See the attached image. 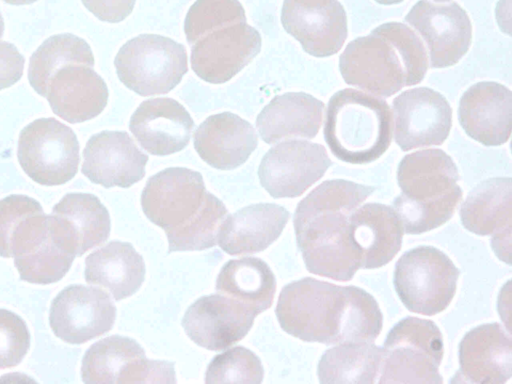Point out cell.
I'll list each match as a JSON object with an SVG mask.
<instances>
[{
  "label": "cell",
  "instance_id": "obj_37",
  "mask_svg": "<svg viewBox=\"0 0 512 384\" xmlns=\"http://www.w3.org/2000/svg\"><path fill=\"white\" fill-rule=\"evenodd\" d=\"M236 22H246L238 0H196L187 12L184 32L192 45L209 31Z\"/></svg>",
  "mask_w": 512,
  "mask_h": 384
},
{
  "label": "cell",
  "instance_id": "obj_26",
  "mask_svg": "<svg viewBox=\"0 0 512 384\" xmlns=\"http://www.w3.org/2000/svg\"><path fill=\"white\" fill-rule=\"evenodd\" d=\"M290 213L275 203H257L241 208L223 220L217 244L230 255L265 250L282 233Z\"/></svg>",
  "mask_w": 512,
  "mask_h": 384
},
{
  "label": "cell",
  "instance_id": "obj_33",
  "mask_svg": "<svg viewBox=\"0 0 512 384\" xmlns=\"http://www.w3.org/2000/svg\"><path fill=\"white\" fill-rule=\"evenodd\" d=\"M382 348L373 342L336 344L326 350L318 363L323 384H372L379 376Z\"/></svg>",
  "mask_w": 512,
  "mask_h": 384
},
{
  "label": "cell",
  "instance_id": "obj_45",
  "mask_svg": "<svg viewBox=\"0 0 512 384\" xmlns=\"http://www.w3.org/2000/svg\"><path fill=\"white\" fill-rule=\"evenodd\" d=\"M436 2H447V1H450V0H434Z\"/></svg>",
  "mask_w": 512,
  "mask_h": 384
},
{
  "label": "cell",
  "instance_id": "obj_36",
  "mask_svg": "<svg viewBox=\"0 0 512 384\" xmlns=\"http://www.w3.org/2000/svg\"><path fill=\"white\" fill-rule=\"evenodd\" d=\"M461 198L462 192L437 202L418 203L399 195L393 201V209L405 233L421 234L447 222Z\"/></svg>",
  "mask_w": 512,
  "mask_h": 384
},
{
  "label": "cell",
  "instance_id": "obj_15",
  "mask_svg": "<svg viewBox=\"0 0 512 384\" xmlns=\"http://www.w3.org/2000/svg\"><path fill=\"white\" fill-rule=\"evenodd\" d=\"M405 21L427 44L432 68L456 64L468 51L472 26L464 9L456 2L435 4L419 0L405 16Z\"/></svg>",
  "mask_w": 512,
  "mask_h": 384
},
{
  "label": "cell",
  "instance_id": "obj_4",
  "mask_svg": "<svg viewBox=\"0 0 512 384\" xmlns=\"http://www.w3.org/2000/svg\"><path fill=\"white\" fill-rule=\"evenodd\" d=\"M392 128V112L385 100L347 88L330 98L323 132L339 160L367 164L388 149Z\"/></svg>",
  "mask_w": 512,
  "mask_h": 384
},
{
  "label": "cell",
  "instance_id": "obj_40",
  "mask_svg": "<svg viewBox=\"0 0 512 384\" xmlns=\"http://www.w3.org/2000/svg\"><path fill=\"white\" fill-rule=\"evenodd\" d=\"M41 204L26 195L12 194L0 200V256L12 257L11 238L18 225L31 214L42 212Z\"/></svg>",
  "mask_w": 512,
  "mask_h": 384
},
{
  "label": "cell",
  "instance_id": "obj_14",
  "mask_svg": "<svg viewBox=\"0 0 512 384\" xmlns=\"http://www.w3.org/2000/svg\"><path fill=\"white\" fill-rule=\"evenodd\" d=\"M257 315L248 305L218 293L202 296L191 304L181 324L194 343L220 351L243 339Z\"/></svg>",
  "mask_w": 512,
  "mask_h": 384
},
{
  "label": "cell",
  "instance_id": "obj_39",
  "mask_svg": "<svg viewBox=\"0 0 512 384\" xmlns=\"http://www.w3.org/2000/svg\"><path fill=\"white\" fill-rule=\"evenodd\" d=\"M30 341L25 321L16 313L0 308V368L20 364L30 348Z\"/></svg>",
  "mask_w": 512,
  "mask_h": 384
},
{
  "label": "cell",
  "instance_id": "obj_29",
  "mask_svg": "<svg viewBox=\"0 0 512 384\" xmlns=\"http://www.w3.org/2000/svg\"><path fill=\"white\" fill-rule=\"evenodd\" d=\"M324 103L304 92L274 97L259 113L256 127L261 139L273 144L291 137L314 138L321 126Z\"/></svg>",
  "mask_w": 512,
  "mask_h": 384
},
{
  "label": "cell",
  "instance_id": "obj_41",
  "mask_svg": "<svg viewBox=\"0 0 512 384\" xmlns=\"http://www.w3.org/2000/svg\"><path fill=\"white\" fill-rule=\"evenodd\" d=\"M3 34L4 20L0 12V90L20 80L25 62L24 57L12 43L1 40Z\"/></svg>",
  "mask_w": 512,
  "mask_h": 384
},
{
  "label": "cell",
  "instance_id": "obj_18",
  "mask_svg": "<svg viewBox=\"0 0 512 384\" xmlns=\"http://www.w3.org/2000/svg\"><path fill=\"white\" fill-rule=\"evenodd\" d=\"M147 161L127 132L104 130L87 141L81 172L105 188H128L144 177Z\"/></svg>",
  "mask_w": 512,
  "mask_h": 384
},
{
  "label": "cell",
  "instance_id": "obj_24",
  "mask_svg": "<svg viewBox=\"0 0 512 384\" xmlns=\"http://www.w3.org/2000/svg\"><path fill=\"white\" fill-rule=\"evenodd\" d=\"M194 148L208 165L232 170L242 165L256 149L258 137L253 126L231 112L206 118L193 135Z\"/></svg>",
  "mask_w": 512,
  "mask_h": 384
},
{
  "label": "cell",
  "instance_id": "obj_10",
  "mask_svg": "<svg viewBox=\"0 0 512 384\" xmlns=\"http://www.w3.org/2000/svg\"><path fill=\"white\" fill-rule=\"evenodd\" d=\"M209 194L199 172L170 167L148 179L141 206L146 217L168 233L188 224L201 211Z\"/></svg>",
  "mask_w": 512,
  "mask_h": 384
},
{
  "label": "cell",
  "instance_id": "obj_44",
  "mask_svg": "<svg viewBox=\"0 0 512 384\" xmlns=\"http://www.w3.org/2000/svg\"><path fill=\"white\" fill-rule=\"evenodd\" d=\"M376 2L384 5H392L402 2L403 0H375Z\"/></svg>",
  "mask_w": 512,
  "mask_h": 384
},
{
  "label": "cell",
  "instance_id": "obj_34",
  "mask_svg": "<svg viewBox=\"0 0 512 384\" xmlns=\"http://www.w3.org/2000/svg\"><path fill=\"white\" fill-rule=\"evenodd\" d=\"M94 66L89 44L71 33L56 34L46 39L32 54L28 67V80L32 88L46 97L50 80L67 65Z\"/></svg>",
  "mask_w": 512,
  "mask_h": 384
},
{
  "label": "cell",
  "instance_id": "obj_13",
  "mask_svg": "<svg viewBox=\"0 0 512 384\" xmlns=\"http://www.w3.org/2000/svg\"><path fill=\"white\" fill-rule=\"evenodd\" d=\"M115 319L116 307L105 291L79 284L61 290L49 311L53 333L69 344H83L107 333Z\"/></svg>",
  "mask_w": 512,
  "mask_h": 384
},
{
  "label": "cell",
  "instance_id": "obj_2",
  "mask_svg": "<svg viewBox=\"0 0 512 384\" xmlns=\"http://www.w3.org/2000/svg\"><path fill=\"white\" fill-rule=\"evenodd\" d=\"M374 187L327 180L302 199L293 217L296 241L306 269L316 275L349 281L361 268V256L349 232V218Z\"/></svg>",
  "mask_w": 512,
  "mask_h": 384
},
{
  "label": "cell",
  "instance_id": "obj_9",
  "mask_svg": "<svg viewBox=\"0 0 512 384\" xmlns=\"http://www.w3.org/2000/svg\"><path fill=\"white\" fill-rule=\"evenodd\" d=\"M79 150L77 136L69 126L53 117L39 118L21 130L17 158L34 182L55 186L76 175Z\"/></svg>",
  "mask_w": 512,
  "mask_h": 384
},
{
  "label": "cell",
  "instance_id": "obj_43",
  "mask_svg": "<svg viewBox=\"0 0 512 384\" xmlns=\"http://www.w3.org/2000/svg\"><path fill=\"white\" fill-rule=\"evenodd\" d=\"M37 0H4V2L11 4V5H25V4H31Z\"/></svg>",
  "mask_w": 512,
  "mask_h": 384
},
{
  "label": "cell",
  "instance_id": "obj_22",
  "mask_svg": "<svg viewBox=\"0 0 512 384\" xmlns=\"http://www.w3.org/2000/svg\"><path fill=\"white\" fill-rule=\"evenodd\" d=\"M458 119L466 134L481 144H504L511 134V91L493 81L472 85L460 99Z\"/></svg>",
  "mask_w": 512,
  "mask_h": 384
},
{
  "label": "cell",
  "instance_id": "obj_16",
  "mask_svg": "<svg viewBox=\"0 0 512 384\" xmlns=\"http://www.w3.org/2000/svg\"><path fill=\"white\" fill-rule=\"evenodd\" d=\"M395 142L403 150L440 145L449 135L452 109L446 98L428 87L402 92L393 100Z\"/></svg>",
  "mask_w": 512,
  "mask_h": 384
},
{
  "label": "cell",
  "instance_id": "obj_28",
  "mask_svg": "<svg viewBox=\"0 0 512 384\" xmlns=\"http://www.w3.org/2000/svg\"><path fill=\"white\" fill-rule=\"evenodd\" d=\"M349 232L363 269L388 264L400 251L404 233L394 209L381 203L357 208L349 218Z\"/></svg>",
  "mask_w": 512,
  "mask_h": 384
},
{
  "label": "cell",
  "instance_id": "obj_35",
  "mask_svg": "<svg viewBox=\"0 0 512 384\" xmlns=\"http://www.w3.org/2000/svg\"><path fill=\"white\" fill-rule=\"evenodd\" d=\"M227 214L224 203L210 193L201 211L188 224L166 233L169 252L204 250L215 246L218 230Z\"/></svg>",
  "mask_w": 512,
  "mask_h": 384
},
{
  "label": "cell",
  "instance_id": "obj_17",
  "mask_svg": "<svg viewBox=\"0 0 512 384\" xmlns=\"http://www.w3.org/2000/svg\"><path fill=\"white\" fill-rule=\"evenodd\" d=\"M281 22L315 57L337 53L347 38L346 12L338 0H284Z\"/></svg>",
  "mask_w": 512,
  "mask_h": 384
},
{
  "label": "cell",
  "instance_id": "obj_32",
  "mask_svg": "<svg viewBox=\"0 0 512 384\" xmlns=\"http://www.w3.org/2000/svg\"><path fill=\"white\" fill-rule=\"evenodd\" d=\"M216 290L260 314L272 305L276 279L268 264L260 258L242 257L223 265L216 279Z\"/></svg>",
  "mask_w": 512,
  "mask_h": 384
},
{
  "label": "cell",
  "instance_id": "obj_42",
  "mask_svg": "<svg viewBox=\"0 0 512 384\" xmlns=\"http://www.w3.org/2000/svg\"><path fill=\"white\" fill-rule=\"evenodd\" d=\"M98 19L109 23L124 20L133 10L136 0H81Z\"/></svg>",
  "mask_w": 512,
  "mask_h": 384
},
{
  "label": "cell",
  "instance_id": "obj_25",
  "mask_svg": "<svg viewBox=\"0 0 512 384\" xmlns=\"http://www.w3.org/2000/svg\"><path fill=\"white\" fill-rule=\"evenodd\" d=\"M108 88L92 67L67 65L50 80L46 98L52 111L75 124L98 116L108 102Z\"/></svg>",
  "mask_w": 512,
  "mask_h": 384
},
{
  "label": "cell",
  "instance_id": "obj_5",
  "mask_svg": "<svg viewBox=\"0 0 512 384\" xmlns=\"http://www.w3.org/2000/svg\"><path fill=\"white\" fill-rule=\"evenodd\" d=\"M443 353L442 334L434 322L405 317L386 336L378 382L440 384Z\"/></svg>",
  "mask_w": 512,
  "mask_h": 384
},
{
  "label": "cell",
  "instance_id": "obj_1",
  "mask_svg": "<svg viewBox=\"0 0 512 384\" xmlns=\"http://www.w3.org/2000/svg\"><path fill=\"white\" fill-rule=\"evenodd\" d=\"M276 317L288 334L325 345L373 342L383 316L374 297L357 286H339L311 277L285 285Z\"/></svg>",
  "mask_w": 512,
  "mask_h": 384
},
{
  "label": "cell",
  "instance_id": "obj_20",
  "mask_svg": "<svg viewBox=\"0 0 512 384\" xmlns=\"http://www.w3.org/2000/svg\"><path fill=\"white\" fill-rule=\"evenodd\" d=\"M156 373V360L147 359L138 342L120 335L92 344L81 364V378L87 384L150 383Z\"/></svg>",
  "mask_w": 512,
  "mask_h": 384
},
{
  "label": "cell",
  "instance_id": "obj_19",
  "mask_svg": "<svg viewBox=\"0 0 512 384\" xmlns=\"http://www.w3.org/2000/svg\"><path fill=\"white\" fill-rule=\"evenodd\" d=\"M512 182L510 177L487 179L468 194L460 207L462 225L480 236H492L498 257L510 263Z\"/></svg>",
  "mask_w": 512,
  "mask_h": 384
},
{
  "label": "cell",
  "instance_id": "obj_3",
  "mask_svg": "<svg viewBox=\"0 0 512 384\" xmlns=\"http://www.w3.org/2000/svg\"><path fill=\"white\" fill-rule=\"evenodd\" d=\"M339 69L348 85L389 97L404 86L420 83L428 59L413 30L399 22H388L352 40L340 55Z\"/></svg>",
  "mask_w": 512,
  "mask_h": 384
},
{
  "label": "cell",
  "instance_id": "obj_11",
  "mask_svg": "<svg viewBox=\"0 0 512 384\" xmlns=\"http://www.w3.org/2000/svg\"><path fill=\"white\" fill-rule=\"evenodd\" d=\"M331 164L323 145L287 140L271 147L263 156L258 176L273 198H295L321 179Z\"/></svg>",
  "mask_w": 512,
  "mask_h": 384
},
{
  "label": "cell",
  "instance_id": "obj_27",
  "mask_svg": "<svg viewBox=\"0 0 512 384\" xmlns=\"http://www.w3.org/2000/svg\"><path fill=\"white\" fill-rule=\"evenodd\" d=\"M397 180L404 198L433 203L462 192L459 173L452 158L440 149L413 152L403 157Z\"/></svg>",
  "mask_w": 512,
  "mask_h": 384
},
{
  "label": "cell",
  "instance_id": "obj_23",
  "mask_svg": "<svg viewBox=\"0 0 512 384\" xmlns=\"http://www.w3.org/2000/svg\"><path fill=\"white\" fill-rule=\"evenodd\" d=\"M129 128L148 153L166 156L184 149L190 141L194 121L178 101L151 98L143 101L132 114Z\"/></svg>",
  "mask_w": 512,
  "mask_h": 384
},
{
  "label": "cell",
  "instance_id": "obj_7",
  "mask_svg": "<svg viewBox=\"0 0 512 384\" xmlns=\"http://www.w3.org/2000/svg\"><path fill=\"white\" fill-rule=\"evenodd\" d=\"M459 269L432 246L406 251L395 264L393 284L411 312L432 316L444 311L456 292Z\"/></svg>",
  "mask_w": 512,
  "mask_h": 384
},
{
  "label": "cell",
  "instance_id": "obj_8",
  "mask_svg": "<svg viewBox=\"0 0 512 384\" xmlns=\"http://www.w3.org/2000/svg\"><path fill=\"white\" fill-rule=\"evenodd\" d=\"M11 254L21 280L47 285L61 280L75 257L70 237L52 215L26 217L11 238Z\"/></svg>",
  "mask_w": 512,
  "mask_h": 384
},
{
  "label": "cell",
  "instance_id": "obj_30",
  "mask_svg": "<svg viewBox=\"0 0 512 384\" xmlns=\"http://www.w3.org/2000/svg\"><path fill=\"white\" fill-rule=\"evenodd\" d=\"M145 262L132 244L111 241L85 259V280L107 289L119 301L139 290L145 279Z\"/></svg>",
  "mask_w": 512,
  "mask_h": 384
},
{
  "label": "cell",
  "instance_id": "obj_21",
  "mask_svg": "<svg viewBox=\"0 0 512 384\" xmlns=\"http://www.w3.org/2000/svg\"><path fill=\"white\" fill-rule=\"evenodd\" d=\"M458 356V382L503 384L511 378V337L498 323L482 324L468 331L459 344Z\"/></svg>",
  "mask_w": 512,
  "mask_h": 384
},
{
  "label": "cell",
  "instance_id": "obj_38",
  "mask_svg": "<svg viewBox=\"0 0 512 384\" xmlns=\"http://www.w3.org/2000/svg\"><path fill=\"white\" fill-rule=\"evenodd\" d=\"M264 369L251 350L236 346L216 355L205 373V383H255L263 381Z\"/></svg>",
  "mask_w": 512,
  "mask_h": 384
},
{
  "label": "cell",
  "instance_id": "obj_31",
  "mask_svg": "<svg viewBox=\"0 0 512 384\" xmlns=\"http://www.w3.org/2000/svg\"><path fill=\"white\" fill-rule=\"evenodd\" d=\"M67 231L76 256L104 243L110 235V216L99 198L90 193H68L51 214Z\"/></svg>",
  "mask_w": 512,
  "mask_h": 384
},
{
  "label": "cell",
  "instance_id": "obj_6",
  "mask_svg": "<svg viewBox=\"0 0 512 384\" xmlns=\"http://www.w3.org/2000/svg\"><path fill=\"white\" fill-rule=\"evenodd\" d=\"M120 81L140 96L166 94L188 71L184 45L158 34L128 40L114 60Z\"/></svg>",
  "mask_w": 512,
  "mask_h": 384
},
{
  "label": "cell",
  "instance_id": "obj_12",
  "mask_svg": "<svg viewBox=\"0 0 512 384\" xmlns=\"http://www.w3.org/2000/svg\"><path fill=\"white\" fill-rule=\"evenodd\" d=\"M261 43L260 33L246 22L220 26L191 45V67L206 82L225 83L252 61Z\"/></svg>",
  "mask_w": 512,
  "mask_h": 384
}]
</instances>
